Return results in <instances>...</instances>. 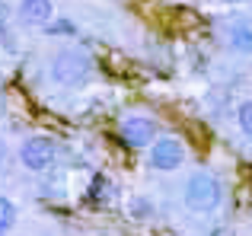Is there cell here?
<instances>
[{
	"mask_svg": "<svg viewBox=\"0 0 252 236\" xmlns=\"http://www.w3.org/2000/svg\"><path fill=\"white\" fill-rule=\"evenodd\" d=\"M223 3H246V0H223Z\"/></svg>",
	"mask_w": 252,
	"mask_h": 236,
	"instance_id": "11",
	"label": "cell"
},
{
	"mask_svg": "<svg viewBox=\"0 0 252 236\" xmlns=\"http://www.w3.org/2000/svg\"><path fill=\"white\" fill-rule=\"evenodd\" d=\"M48 77L58 83V87L77 89L93 77V58L86 55V51H80V48H64L48 61Z\"/></svg>",
	"mask_w": 252,
	"mask_h": 236,
	"instance_id": "1",
	"label": "cell"
},
{
	"mask_svg": "<svg viewBox=\"0 0 252 236\" xmlns=\"http://www.w3.org/2000/svg\"><path fill=\"white\" fill-rule=\"evenodd\" d=\"M236 121H240L243 134H249V137H252V99H246V102L240 106V112H236Z\"/></svg>",
	"mask_w": 252,
	"mask_h": 236,
	"instance_id": "9",
	"label": "cell"
},
{
	"mask_svg": "<svg viewBox=\"0 0 252 236\" xmlns=\"http://www.w3.org/2000/svg\"><path fill=\"white\" fill-rule=\"evenodd\" d=\"M99 236H105V233H99Z\"/></svg>",
	"mask_w": 252,
	"mask_h": 236,
	"instance_id": "12",
	"label": "cell"
},
{
	"mask_svg": "<svg viewBox=\"0 0 252 236\" xmlns=\"http://www.w3.org/2000/svg\"><path fill=\"white\" fill-rule=\"evenodd\" d=\"M118 128H122L125 144H131V147H150L157 137V124L147 115H125Z\"/></svg>",
	"mask_w": 252,
	"mask_h": 236,
	"instance_id": "5",
	"label": "cell"
},
{
	"mask_svg": "<svg viewBox=\"0 0 252 236\" xmlns=\"http://www.w3.org/2000/svg\"><path fill=\"white\" fill-rule=\"evenodd\" d=\"M55 156H58V144L45 134L26 137L23 147H19V163H23L29 173H45V169L55 163Z\"/></svg>",
	"mask_w": 252,
	"mask_h": 236,
	"instance_id": "3",
	"label": "cell"
},
{
	"mask_svg": "<svg viewBox=\"0 0 252 236\" xmlns=\"http://www.w3.org/2000/svg\"><path fill=\"white\" fill-rule=\"evenodd\" d=\"M16 16L23 26H48L55 16V6H51V0H19Z\"/></svg>",
	"mask_w": 252,
	"mask_h": 236,
	"instance_id": "7",
	"label": "cell"
},
{
	"mask_svg": "<svg viewBox=\"0 0 252 236\" xmlns=\"http://www.w3.org/2000/svg\"><path fill=\"white\" fill-rule=\"evenodd\" d=\"M45 32H51V35H55V32H61V35H70V32H74V26H70L67 19H58V23H48V26H45Z\"/></svg>",
	"mask_w": 252,
	"mask_h": 236,
	"instance_id": "10",
	"label": "cell"
},
{
	"mask_svg": "<svg viewBox=\"0 0 252 236\" xmlns=\"http://www.w3.org/2000/svg\"><path fill=\"white\" fill-rule=\"evenodd\" d=\"M185 205L195 214H208L220 205V182L211 173H195L185 182Z\"/></svg>",
	"mask_w": 252,
	"mask_h": 236,
	"instance_id": "2",
	"label": "cell"
},
{
	"mask_svg": "<svg viewBox=\"0 0 252 236\" xmlns=\"http://www.w3.org/2000/svg\"><path fill=\"white\" fill-rule=\"evenodd\" d=\"M147 160H150V166L160 169V173H172V169L182 166L185 147H182V141H176V137H157V141L150 144Z\"/></svg>",
	"mask_w": 252,
	"mask_h": 236,
	"instance_id": "4",
	"label": "cell"
},
{
	"mask_svg": "<svg viewBox=\"0 0 252 236\" xmlns=\"http://www.w3.org/2000/svg\"><path fill=\"white\" fill-rule=\"evenodd\" d=\"M13 224H16V207H13V201L6 195H0V236L10 233Z\"/></svg>",
	"mask_w": 252,
	"mask_h": 236,
	"instance_id": "8",
	"label": "cell"
},
{
	"mask_svg": "<svg viewBox=\"0 0 252 236\" xmlns=\"http://www.w3.org/2000/svg\"><path fill=\"white\" fill-rule=\"evenodd\" d=\"M223 38H227V45L236 55L252 58V19L236 16V19H230V23H223Z\"/></svg>",
	"mask_w": 252,
	"mask_h": 236,
	"instance_id": "6",
	"label": "cell"
}]
</instances>
